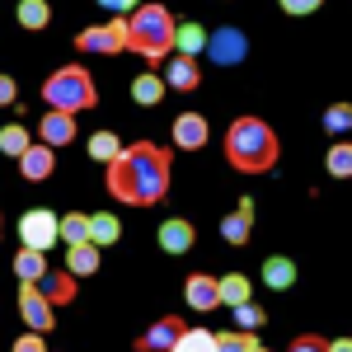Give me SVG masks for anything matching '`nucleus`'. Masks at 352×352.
I'll return each instance as SVG.
<instances>
[{
    "mask_svg": "<svg viewBox=\"0 0 352 352\" xmlns=\"http://www.w3.org/2000/svg\"><path fill=\"white\" fill-rule=\"evenodd\" d=\"M122 151V141L113 132H94L89 136V160H99V164H113V155Z\"/></svg>",
    "mask_w": 352,
    "mask_h": 352,
    "instance_id": "29",
    "label": "nucleus"
},
{
    "mask_svg": "<svg viewBox=\"0 0 352 352\" xmlns=\"http://www.w3.org/2000/svg\"><path fill=\"white\" fill-rule=\"evenodd\" d=\"M43 338H47V333H33V329H28V333H19V338H14V348H10V352H47V343H43Z\"/></svg>",
    "mask_w": 352,
    "mask_h": 352,
    "instance_id": "34",
    "label": "nucleus"
},
{
    "mask_svg": "<svg viewBox=\"0 0 352 352\" xmlns=\"http://www.w3.org/2000/svg\"><path fill=\"white\" fill-rule=\"evenodd\" d=\"M184 296H188L192 310H217V277H207V272H192L188 282H184Z\"/></svg>",
    "mask_w": 352,
    "mask_h": 352,
    "instance_id": "17",
    "label": "nucleus"
},
{
    "mask_svg": "<svg viewBox=\"0 0 352 352\" xmlns=\"http://www.w3.org/2000/svg\"><path fill=\"white\" fill-rule=\"evenodd\" d=\"M249 230H254V202H249V197H240L235 217H226V221H221V240L240 249V244H249Z\"/></svg>",
    "mask_w": 352,
    "mask_h": 352,
    "instance_id": "15",
    "label": "nucleus"
},
{
    "mask_svg": "<svg viewBox=\"0 0 352 352\" xmlns=\"http://www.w3.org/2000/svg\"><path fill=\"white\" fill-rule=\"evenodd\" d=\"M174 47H179V56H197L202 47H207L202 24H174Z\"/></svg>",
    "mask_w": 352,
    "mask_h": 352,
    "instance_id": "26",
    "label": "nucleus"
},
{
    "mask_svg": "<svg viewBox=\"0 0 352 352\" xmlns=\"http://www.w3.org/2000/svg\"><path fill=\"white\" fill-rule=\"evenodd\" d=\"M43 104L52 113H85L99 104V89H94V80H89V71L85 66H61V71H52L47 80H43Z\"/></svg>",
    "mask_w": 352,
    "mask_h": 352,
    "instance_id": "4",
    "label": "nucleus"
},
{
    "mask_svg": "<svg viewBox=\"0 0 352 352\" xmlns=\"http://www.w3.org/2000/svg\"><path fill=\"white\" fill-rule=\"evenodd\" d=\"M169 352H217V333H212V329H188L184 324V333L174 338Z\"/></svg>",
    "mask_w": 352,
    "mask_h": 352,
    "instance_id": "23",
    "label": "nucleus"
},
{
    "mask_svg": "<svg viewBox=\"0 0 352 352\" xmlns=\"http://www.w3.org/2000/svg\"><path fill=\"white\" fill-rule=\"evenodd\" d=\"M56 240L61 244H85L89 240V217H85V212H66V217L56 221Z\"/></svg>",
    "mask_w": 352,
    "mask_h": 352,
    "instance_id": "24",
    "label": "nucleus"
},
{
    "mask_svg": "<svg viewBox=\"0 0 352 352\" xmlns=\"http://www.w3.org/2000/svg\"><path fill=\"white\" fill-rule=\"evenodd\" d=\"M179 333H184V320L179 315H164V320H155V324L136 338V352H169Z\"/></svg>",
    "mask_w": 352,
    "mask_h": 352,
    "instance_id": "12",
    "label": "nucleus"
},
{
    "mask_svg": "<svg viewBox=\"0 0 352 352\" xmlns=\"http://www.w3.org/2000/svg\"><path fill=\"white\" fill-rule=\"evenodd\" d=\"M127 47L141 52L146 61H164L169 47H174V14L164 0H151V5H136L132 19H127Z\"/></svg>",
    "mask_w": 352,
    "mask_h": 352,
    "instance_id": "3",
    "label": "nucleus"
},
{
    "mask_svg": "<svg viewBox=\"0 0 352 352\" xmlns=\"http://www.w3.org/2000/svg\"><path fill=\"white\" fill-rule=\"evenodd\" d=\"M0 230H5V221H0Z\"/></svg>",
    "mask_w": 352,
    "mask_h": 352,
    "instance_id": "41",
    "label": "nucleus"
},
{
    "mask_svg": "<svg viewBox=\"0 0 352 352\" xmlns=\"http://www.w3.org/2000/svg\"><path fill=\"white\" fill-rule=\"evenodd\" d=\"M28 146H33V141H28V127H24V122H10V127H0V151H5L10 160H19Z\"/></svg>",
    "mask_w": 352,
    "mask_h": 352,
    "instance_id": "27",
    "label": "nucleus"
},
{
    "mask_svg": "<svg viewBox=\"0 0 352 352\" xmlns=\"http://www.w3.org/2000/svg\"><path fill=\"white\" fill-rule=\"evenodd\" d=\"M202 52L212 56V66H240L244 56H249V38L235 24H221V28L207 33V47Z\"/></svg>",
    "mask_w": 352,
    "mask_h": 352,
    "instance_id": "7",
    "label": "nucleus"
},
{
    "mask_svg": "<svg viewBox=\"0 0 352 352\" xmlns=\"http://www.w3.org/2000/svg\"><path fill=\"white\" fill-rule=\"evenodd\" d=\"M122 240V221L118 217H109V212H99V217H89V244H118Z\"/></svg>",
    "mask_w": 352,
    "mask_h": 352,
    "instance_id": "25",
    "label": "nucleus"
},
{
    "mask_svg": "<svg viewBox=\"0 0 352 352\" xmlns=\"http://www.w3.org/2000/svg\"><path fill=\"white\" fill-rule=\"evenodd\" d=\"M329 174H333V179H348L352 174V146L348 141H338V146H333V151H329Z\"/></svg>",
    "mask_w": 352,
    "mask_h": 352,
    "instance_id": "31",
    "label": "nucleus"
},
{
    "mask_svg": "<svg viewBox=\"0 0 352 352\" xmlns=\"http://www.w3.org/2000/svg\"><path fill=\"white\" fill-rule=\"evenodd\" d=\"M348 122H352V109H348V104H333V109L324 113V127H329V132H348Z\"/></svg>",
    "mask_w": 352,
    "mask_h": 352,
    "instance_id": "33",
    "label": "nucleus"
},
{
    "mask_svg": "<svg viewBox=\"0 0 352 352\" xmlns=\"http://www.w3.org/2000/svg\"><path fill=\"white\" fill-rule=\"evenodd\" d=\"M155 240H160V249H164V254L184 258V254H192V244H197V230H192V221H184V217H169V221H160Z\"/></svg>",
    "mask_w": 352,
    "mask_h": 352,
    "instance_id": "9",
    "label": "nucleus"
},
{
    "mask_svg": "<svg viewBox=\"0 0 352 352\" xmlns=\"http://www.w3.org/2000/svg\"><path fill=\"white\" fill-rule=\"evenodd\" d=\"M38 136H43V146H66V141H76V118L71 113H52L47 109V118L38 122Z\"/></svg>",
    "mask_w": 352,
    "mask_h": 352,
    "instance_id": "16",
    "label": "nucleus"
},
{
    "mask_svg": "<svg viewBox=\"0 0 352 352\" xmlns=\"http://www.w3.org/2000/svg\"><path fill=\"white\" fill-rule=\"evenodd\" d=\"M324 352H352L348 338H333V343H324Z\"/></svg>",
    "mask_w": 352,
    "mask_h": 352,
    "instance_id": "39",
    "label": "nucleus"
},
{
    "mask_svg": "<svg viewBox=\"0 0 352 352\" xmlns=\"http://www.w3.org/2000/svg\"><path fill=\"white\" fill-rule=\"evenodd\" d=\"M277 5H282L287 14H315V10H320L324 0H277Z\"/></svg>",
    "mask_w": 352,
    "mask_h": 352,
    "instance_id": "35",
    "label": "nucleus"
},
{
    "mask_svg": "<svg viewBox=\"0 0 352 352\" xmlns=\"http://www.w3.org/2000/svg\"><path fill=\"white\" fill-rule=\"evenodd\" d=\"M230 310H235V329H244V333H254V329L268 324L263 305H254V300H244V305H230Z\"/></svg>",
    "mask_w": 352,
    "mask_h": 352,
    "instance_id": "30",
    "label": "nucleus"
},
{
    "mask_svg": "<svg viewBox=\"0 0 352 352\" xmlns=\"http://www.w3.org/2000/svg\"><path fill=\"white\" fill-rule=\"evenodd\" d=\"M244 300H249V277L244 272L217 277V305H244Z\"/></svg>",
    "mask_w": 352,
    "mask_h": 352,
    "instance_id": "20",
    "label": "nucleus"
},
{
    "mask_svg": "<svg viewBox=\"0 0 352 352\" xmlns=\"http://www.w3.org/2000/svg\"><path fill=\"white\" fill-rule=\"evenodd\" d=\"M263 282H268L272 292H287V287L296 282V263H292L287 254H272L268 263H263Z\"/></svg>",
    "mask_w": 352,
    "mask_h": 352,
    "instance_id": "21",
    "label": "nucleus"
},
{
    "mask_svg": "<svg viewBox=\"0 0 352 352\" xmlns=\"http://www.w3.org/2000/svg\"><path fill=\"white\" fill-rule=\"evenodd\" d=\"M226 160L230 169H240V174H263L277 164V132H272L263 118H235L230 127H226Z\"/></svg>",
    "mask_w": 352,
    "mask_h": 352,
    "instance_id": "2",
    "label": "nucleus"
},
{
    "mask_svg": "<svg viewBox=\"0 0 352 352\" xmlns=\"http://www.w3.org/2000/svg\"><path fill=\"white\" fill-rule=\"evenodd\" d=\"M164 89H184V94H192L197 85H202V66H197V56H179L174 52V61L164 66Z\"/></svg>",
    "mask_w": 352,
    "mask_h": 352,
    "instance_id": "13",
    "label": "nucleus"
},
{
    "mask_svg": "<svg viewBox=\"0 0 352 352\" xmlns=\"http://www.w3.org/2000/svg\"><path fill=\"white\" fill-rule=\"evenodd\" d=\"M33 287H38V292H43V296L52 300V305H71V300L80 296V287H76V277H71V272L61 268V272H43V277H38V282H33Z\"/></svg>",
    "mask_w": 352,
    "mask_h": 352,
    "instance_id": "14",
    "label": "nucleus"
},
{
    "mask_svg": "<svg viewBox=\"0 0 352 352\" xmlns=\"http://www.w3.org/2000/svg\"><path fill=\"white\" fill-rule=\"evenodd\" d=\"M52 164H56V151L43 146V141H33L24 155H19V179L24 184H43V179H52Z\"/></svg>",
    "mask_w": 352,
    "mask_h": 352,
    "instance_id": "11",
    "label": "nucleus"
},
{
    "mask_svg": "<svg viewBox=\"0 0 352 352\" xmlns=\"http://www.w3.org/2000/svg\"><path fill=\"white\" fill-rule=\"evenodd\" d=\"M56 212H47V207H33V212H24L19 217V244L24 249H38V254H47V249H56Z\"/></svg>",
    "mask_w": 352,
    "mask_h": 352,
    "instance_id": "6",
    "label": "nucleus"
},
{
    "mask_svg": "<svg viewBox=\"0 0 352 352\" xmlns=\"http://www.w3.org/2000/svg\"><path fill=\"white\" fill-rule=\"evenodd\" d=\"M244 352H268V348H263V343H249V348H244Z\"/></svg>",
    "mask_w": 352,
    "mask_h": 352,
    "instance_id": "40",
    "label": "nucleus"
},
{
    "mask_svg": "<svg viewBox=\"0 0 352 352\" xmlns=\"http://www.w3.org/2000/svg\"><path fill=\"white\" fill-rule=\"evenodd\" d=\"M19 315H24V324L33 333H52V324H56V305L33 282H19Z\"/></svg>",
    "mask_w": 352,
    "mask_h": 352,
    "instance_id": "8",
    "label": "nucleus"
},
{
    "mask_svg": "<svg viewBox=\"0 0 352 352\" xmlns=\"http://www.w3.org/2000/svg\"><path fill=\"white\" fill-rule=\"evenodd\" d=\"M14 19H19V28H28V33H43V28L52 24V5H47V0H19Z\"/></svg>",
    "mask_w": 352,
    "mask_h": 352,
    "instance_id": "19",
    "label": "nucleus"
},
{
    "mask_svg": "<svg viewBox=\"0 0 352 352\" xmlns=\"http://www.w3.org/2000/svg\"><path fill=\"white\" fill-rule=\"evenodd\" d=\"M66 272L71 277H89V272H99V244H66Z\"/></svg>",
    "mask_w": 352,
    "mask_h": 352,
    "instance_id": "18",
    "label": "nucleus"
},
{
    "mask_svg": "<svg viewBox=\"0 0 352 352\" xmlns=\"http://www.w3.org/2000/svg\"><path fill=\"white\" fill-rule=\"evenodd\" d=\"M249 343H258V333H244V329H235V333H217V352H244Z\"/></svg>",
    "mask_w": 352,
    "mask_h": 352,
    "instance_id": "32",
    "label": "nucleus"
},
{
    "mask_svg": "<svg viewBox=\"0 0 352 352\" xmlns=\"http://www.w3.org/2000/svg\"><path fill=\"white\" fill-rule=\"evenodd\" d=\"M76 47H80V52H99V56L127 52V14H118V19H109V24L80 28V33H76Z\"/></svg>",
    "mask_w": 352,
    "mask_h": 352,
    "instance_id": "5",
    "label": "nucleus"
},
{
    "mask_svg": "<svg viewBox=\"0 0 352 352\" xmlns=\"http://www.w3.org/2000/svg\"><path fill=\"white\" fill-rule=\"evenodd\" d=\"M104 10H113V14H132L136 10V0H99Z\"/></svg>",
    "mask_w": 352,
    "mask_h": 352,
    "instance_id": "38",
    "label": "nucleus"
},
{
    "mask_svg": "<svg viewBox=\"0 0 352 352\" xmlns=\"http://www.w3.org/2000/svg\"><path fill=\"white\" fill-rule=\"evenodd\" d=\"M47 272V254H38V249H24L19 244V254H14V277L19 282H38Z\"/></svg>",
    "mask_w": 352,
    "mask_h": 352,
    "instance_id": "22",
    "label": "nucleus"
},
{
    "mask_svg": "<svg viewBox=\"0 0 352 352\" xmlns=\"http://www.w3.org/2000/svg\"><path fill=\"white\" fill-rule=\"evenodd\" d=\"M292 352H324V338H315V333H300L296 343H292Z\"/></svg>",
    "mask_w": 352,
    "mask_h": 352,
    "instance_id": "37",
    "label": "nucleus"
},
{
    "mask_svg": "<svg viewBox=\"0 0 352 352\" xmlns=\"http://www.w3.org/2000/svg\"><path fill=\"white\" fill-rule=\"evenodd\" d=\"M14 99H19V85L10 76H0V109H14Z\"/></svg>",
    "mask_w": 352,
    "mask_h": 352,
    "instance_id": "36",
    "label": "nucleus"
},
{
    "mask_svg": "<svg viewBox=\"0 0 352 352\" xmlns=\"http://www.w3.org/2000/svg\"><path fill=\"white\" fill-rule=\"evenodd\" d=\"M132 99L141 104V109L160 104V99H164V80H160V76H136V80H132Z\"/></svg>",
    "mask_w": 352,
    "mask_h": 352,
    "instance_id": "28",
    "label": "nucleus"
},
{
    "mask_svg": "<svg viewBox=\"0 0 352 352\" xmlns=\"http://www.w3.org/2000/svg\"><path fill=\"white\" fill-rule=\"evenodd\" d=\"M207 141H212V127H207L202 113H179L174 118V146L179 151H202Z\"/></svg>",
    "mask_w": 352,
    "mask_h": 352,
    "instance_id": "10",
    "label": "nucleus"
},
{
    "mask_svg": "<svg viewBox=\"0 0 352 352\" xmlns=\"http://www.w3.org/2000/svg\"><path fill=\"white\" fill-rule=\"evenodd\" d=\"M109 192L127 207H155L169 192V151L151 141L122 146L109 164Z\"/></svg>",
    "mask_w": 352,
    "mask_h": 352,
    "instance_id": "1",
    "label": "nucleus"
}]
</instances>
